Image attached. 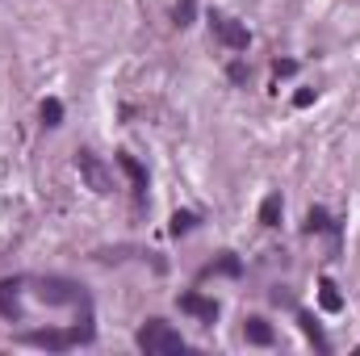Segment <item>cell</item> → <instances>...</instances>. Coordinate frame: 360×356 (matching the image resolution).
Segmentation results:
<instances>
[{"label": "cell", "instance_id": "obj_13", "mask_svg": "<svg viewBox=\"0 0 360 356\" xmlns=\"http://www.w3.org/2000/svg\"><path fill=\"white\" fill-rule=\"evenodd\" d=\"M319 302H323V310H344V298H340V289H335V281H323L319 285Z\"/></svg>", "mask_w": 360, "mask_h": 356}, {"label": "cell", "instance_id": "obj_16", "mask_svg": "<svg viewBox=\"0 0 360 356\" xmlns=\"http://www.w3.org/2000/svg\"><path fill=\"white\" fill-rule=\"evenodd\" d=\"M193 17H197V0H176V8H172V21H176L180 30H184V25H193Z\"/></svg>", "mask_w": 360, "mask_h": 356}, {"label": "cell", "instance_id": "obj_14", "mask_svg": "<svg viewBox=\"0 0 360 356\" xmlns=\"http://www.w3.org/2000/svg\"><path fill=\"white\" fill-rule=\"evenodd\" d=\"M306 231L314 235V231H335V222H331V214L323 210V205H314L310 214H306Z\"/></svg>", "mask_w": 360, "mask_h": 356}, {"label": "cell", "instance_id": "obj_20", "mask_svg": "<svg viewBox=\"0 0 360 356\" xmlns=\"http://www.w3.org/2000/svg\"><path fill=\"white\" fill-rule=\"evenodd\" d=\"M231 80L243 84V80H248V68H243V63H231Z\"/></svg>", "mask_w": 360, "mask_h": 356}, {"label": "cell", "instance_id": "obj_4", "mask_svg": "<svg viewBox=\"0 0 360 356\" xmlns=\"http://www.w3.org/2000/svg\"><path fill=\"white\" fill-rule=\"evenodd\" d=\"M76 168H80V177H84V184H89L92 193H113V177H109V168L92 155V151H76Z\"/></svg>", "mask_w": 360, "mask_h": 356}, {"label": "cell", "instance_id": "obj_18", "mask_svg": "<svg viewBox=\"0 0 360 356\" xmlns=\"http://www.w3.org/2000/svg\"><path fill=\"white\" fill-rule=\"evenodd\" d=\"M293 72H297L293 59H276V63H272V76H276V80H281V76H293Z\"/></svg>", "mask_w": 360, "mask_h": 356}, {"label": "cell", "instance_id": "obj_5", "mask_svg": "<svg viewBox=\"0 0 360 356\" xmlns=\"http://www.w3.org/2000/svg\"><path fill=\"white\" fill-rule=\"evenodd\" d=\"M214 38L231 51H248V42H252L248 25H239L235 17H222V13H214Z\"/></svg>", "mask_w": 360, "mask_h": 356}, {"label": "cell", "instance_id": "obj_15", "mask_svg": "<svg viewBox=\"0 0 360 356\" xmlns=\"http://www.w3.org/2000/svg\"><path fill=\"white\" fill-rule=\"evenodd\" d=\"M214 272H222V276H239V272H243V268H239V260H235V256H231V252H222V260H214V265L205 268V272H201V276H214Z\"/></svg>", "mask_w": 360, "mask_h": 356}, {"label": "cell", "instance_id": "obj_12", "mask_svg": "<svg viewBox=\"0 0 360 356\" xmlns=\"http://www.w3.org/2000/svg\"><path fill=\"white\" fill-rule=\"evenodd\" d=\"M38 117H42V126H63V101H55V96H46L42 101V109H38Z\"/></svg>", "mask_w": 360, "mask_h": 356}, {"label": "cell", "instance_id": "obj_2", "mask_svg": "<svg viewBox=\"0 0 360 356\" xmlns=\"http://www.w3.org/2000/svg\"><path fill=\"white\" fill-rule=\"evenodd\" d=\"M134 344H139L143 352H184V340H180V331H176V327H168L164 319H147V323L139 327Z\"/></svg>", "mask_w": 360, "mask_h": 356}, {"label": "cell", "instance_id": "obj_8", "mask_svg": "<svg viewBox=\"0 0 360 356\" xmlns=\"http://www.w3.org/2000/svg\"><path fill=\"white\" fill-rule=\"evenodd\" d=\"M117 168H122V172L130 177L134 193H147V168H143V164H139L134 155H126V151H122V155H117Z\"/></svg>", "mask_w": 360, "mask_h": 356}, {"label": "cell", "instance_id": "obj_17", "mask_svg": "<svg viewBox=\"0 0 360 356\" xmlns=\"http://www.w3.org/2000/svg\"><path fill=\"white\" fill-rule=\"evenodd\" d=\"M197 227V214H188V210H176L172 214V235H188Z\"/></svg>", "mask_w": 360, "mask_h": 356}, {"label": "cell", "instance_id": "obj_3", "mask_svg": "<svg viewBox=\"0 0 360 356\" xmlns=\"http://www.w3.org/2000/svg\"><path fill=\"white\" fill-rule=\"evenodd\" d=\"M38 298L51 302V306H72V302L89 306L84 285H76V281H68V276H42V281H38Z\"/></svg>", "mask_w": 360, "mask_h": 356}, {"label": "cell", "instance_id": "obj_9", "mask_svg": "<svg viewBox=\"0 0 360 356\" xmlns=\"http://www.w3.org/2000/svg\"><path fill=\"white\" fill-rule=\"evenodd\" d=\"M297 327H302V336H306V340H310V344H314L319 352H331V344H327L323 327H319V323H314V319H310L306 310H297Z\"/></svg>", "mask_w": 360, "mask_h": 356}, {"label": "cell", "instance_id": "obj_10", "mask_svg": "<svg viewBox=\"0 0 360 356\" xmlns=\"http://www.w3.org/2000/svg\"><path fill=\"white\" fill-rule=\"evenodd\" d=\"M243 336H248V344H256V348H269L272 340H276L264 319H248V323H243Z\"/></svg>", "mask_w": 360, "mask_h": 356}, {"label": "cell", "instance_id": "obj_1", "mask_svg": "<svg viewBox=\"0 0 360 356\" xmlns=\"http://www.w3.org/2000/svg\"><path fill=\"white\" fill-rule=\"evenodd\" d=\"M92 336H96V327H92V319H84V327L76 323V327H68V331H25L21 344L46 348V352H68V348H76V344H89Z\"/></svg>", "mask_w": 360, "mask_h": 356}, {"label": "cell", "instance_id": "obj_6", "mask_svg": "<svg viewBox=\"0 0 360 356\" xmlns=\"http://www.w3.org/2000/svg\"><path fill=\"white\" fill-rule=\"evenodd\" d=\"M180 310L193 314V319H201V323H214L218 319V302L214 298H201V293H184L180 298Z\"/></svg>", "mask_w": 360, "mask_h": 356}, {"label": "cell", "instance_id": "obj_7", "mask_svg": "<svg viewBox=\"0 0 360 356\" xmlns=\"http://www.w3.org/2000/svg\"><path fill=\"white\" fill-rule=\"evenodd\" d=\"M21 281H0V314L4 319H21Z\"/></svg>", "mask_w": 360, "mask_h": 356}, {"label": "cell", "instance_id": "obj_19", "mask_svg": "<svg viewBox=\"0 0 360 356\" xmlns=\"http://www.w3.org/2000/svg\"><path fill=\"white\" fill-rule=\"evenodd\" d=\"M314 96H319L314 89H302L297 96H293V105H297V109H310V105H314Z\"/></svg>", "mask_w": 360, "mask_h": 356}, {"label": "cell", "instance_id": "obj_11", "mask_svg": "<svg viewBox=\"0 0 360 356\" xmlns=\"http://www.w3.org/2000/svg\"><path fill=\"white\" fill-rule=\"evenodd\" d=\"M281 210H285L281 193H269V197L260 201V222H264V227H281Z\"/></svg>", "mask_w": 360, "mask_h": 356}]
</instances>
